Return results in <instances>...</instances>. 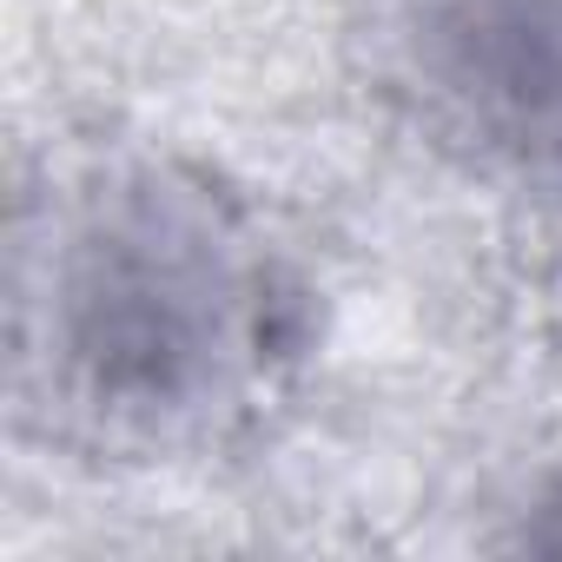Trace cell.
I'll return each instance as SVG.
<instances>
[{
  "label": "cell",
  "mask_w": 562,
  "mask_h": 562,
  "mask_svg": "<svg viewBox=\"0 0 562 562\" xmlns=\"http://www.w3.org/2000/svg\"><path fill=\"white\" fill-rule=\"evenodd\" d=\"M278 299L251 218L199 166L146 146L74 153L14 212V411L93 457L205 450L265 397Z\"/></svg>",
  "instance_id": "cell-1"
},
{
  "label": "cell",
  "mask_w": 562,
  "mask_h": 562,
  "mask_svg": "<svg viewBox=\"0 0 562 562\" xmlns=\"http://www.w3.org/2000/svg\"><path fill=\"white\" fill-rule=\"evenodd\" d=\"M378 100L509 192H562V0H358Z\"/></svg>",
  "instance_id": "cell-2"
},
{
  "label": "cell",
  "mask_w": 562,
  "mask_h": 562,
  "mask_svg": "<svg viewBox=\"0 0 562 562\" xmlns=\"http://www.w3.org/2000/svg\"><path fill=\"white\" fill-rule=\"evenodd\" d=\"M522 542H529V549H562V470H555L549 490L536 496V522H529Z\"/></svg>",
  "instance_id": "cell-3"
}]
</instances>
